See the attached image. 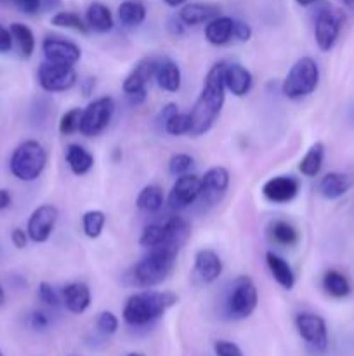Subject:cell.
Listing matches in <instances>:
<instances>
[{
  "instance_id": "46",
  "label": "cell",
  "mask_w": 354,
  "mask_h": 356,
  "mask_svg": "<svg viewBox=\"0 0 354 356\" xmlns=\"http://www.w3.org/2000/svg\"><path fill=\"white\" fill-rule=\"evenodd\" d=\"M49 316L44 312H33L30 316V325L33 330H45L49 327Z\"/></svg>"
},
{
  "instance_id": "14",
  "label": "cell",
  "mask_w": 354,
  "mask_h": 356,
  "mask_svg": "<svg viewBox=\"0 0 354 356\" xmlns=\"http://www.w3.org/2000/svg\"><path fill=\"white\" fill-rule=\"evenodd\" d=\"M42 52L45 56V61L61 63V65H73L82 58V49L75 42L68 40L59 35H47L42 40Z\"/></svg>"
},
{
  "instance_id": "47",
  "label": "cell",
  "mask_w": 354,
  "mask_h": 356,
  "mask_svg": "<svg viewBox=\"0 0 354 356\" xmlns=\"http://www.w3.org/2000/svg\"><path fill=\"white\" fill-rule=\"evenodd\" d=\"M167 30H169L170 35H174V37H180V35H184V31H186V24H184L179 17L174 16L170 17L169 23H167Z\"/></svg>"
},
{
  "instance_id": "13",
  "label": "cell",
  "mask_w": 354,
  "mask_h": 356,
  "mask_svg": "<svg viewBox=\"0 0 354 356\" xmlns=\"http://www.w3.org/2000/svg\"><path fill=\"white\" fill-rule=\"evenodd\" d=\"M59 211L52 204H42L30 214L26 222V233L33 243H45L54 233L58 225Z\"/></svg>"
},
{
  "instance_id": "23",
  "label": "cell",
  "mask_w": 354,
  "mask_h": 356,
  "mask_svg": "<svg viewBox=\"0 0 354 356\" xmlns=\"http://www.w3.org/2000/svg\"><path fill=\"white\" fill-rule=\"evenodd\" d=\"M155 79L160 89L169 94L179 92L180 86H183V73H180V68L177 66L176 61H172L169 58L160 59Z\"/></svg>"
},
{
  "instance_id": "16",
  "label": "cell",
  "mask_w": 354,
  "mask_h": 356,
  "mask_svg": "<svg viewBox=\"0 0 354 356\" xmlns=\"http://www.w3.org/2000/svg\"><path fill=\"white\" fill-rule=\"evenodd\" d=\"M158 63L160 58H155V56H146V58L139 59L132 66L128 75L124 79V82H121V90H124L125 96H130V94L139 92V90L148 89V83L156 75Z\"/></svg>"
},
{
  "instance_id": "42",
  "label": "cell",
  "mask_w": 354,
  "mask_h": 356,
  "mask_svg": "<svg viewBox=\"0 0 354 356\" xmlns=\"http://www.w3.org/2000/svg\"><path fill=\"white\" fill-rule=\"evenodd\" d=\"M214 351H215V356H243L242 348H239L238 344L226 339L215 341Z\"/></svg>"
},
{
  "instance_id": "51",
  "label": "cell",
  "mask_w": 354,
  "mask_h": 356,
  "mask_svg": "<svg viewBox=\"0 0 354 356\" xmlns=\"http://www.w3.org/2000/svg\"><path fill=\"white\" fill-rule=\"evenodd\" d=\"M163 2H165L169 7L177 9V7H183L184 3H187V0H163Z\"/></svg>"
},
{
  "instance_id": "19",
  "label": "cell",
  "mask_w": 354,
  "mask_h": 356,
  "mask_svg": "<svg viewBox=\"0 0 354 356\" xmlns=\"http://www.w3.org/2000/svg\"><path fill=\"white\" fill-rule=\"evenodd\" d=\"M224 86L226 90L235 97H245L252 90L253 76L246 66L239 65V63H226Z\"/></svg>"
},
{
  "instance_id": "8",
  "label": "cell",
  "mask_w": 354,
  "mask_h": 356,
  "mask_svg": "<svg viewBox=\"0 0 354 356\" xmlns=\"http://www.w3.org/2000/svg\"><path fill=\"white\" fill-rule=\"evenodd\" d=\"M115 110H117V104H115L113 97H96L83 108L78 132L83 138H96V136L103 134L110 122L113 120Z\"/></svg>"
},
{
  "instance_id": "50",
  "label": "cell",
  "mask_w": 354,
  "mask_h": 356,
  "mask_svg": "<svg viewBox=\"0 0 354 356\" xmlns=\"http://www.w3.org/2000/svg\"><path fill=\"white\" fill-rule=\"evenodd\" d=\"M12 205V195L6 188H0V211H6Z\"/></svg>"
},
{
  "instance_id": "49",
  "label": "cell",
  "mask_w": 354,
  "mask_h": 356,
  "mask_svg": "<svg viewBox=\"0 0 354 356\" xmlns=\"http://www.w3.org/2000/svg\"><path fill=\"white\" fill-rule=\"evenodd\" d=\"M94 89H96V76H87V79L80 80V92L85 97L94 94Z\"/></svg>"
},
{
  "instance_id": "35",
  "label": "cell",
  "mask_w": 354,
  "mask_h": 356,
  "mask_svg": "<svg viewBox=\"0 0 354 356\" xmlns=\"http://www.w3.org/2000/svg\"><path fill=\"white\" fill-rule=\"evenodd\" d=\"M106 214L103 211H97V209H92V211L83 212L82 216V232L87 238L96 240L103 235V229L106 226Z\"/></svg>"
},
{
  "instance_id": "21",
  "label": "cell",
  "mask_w": 354,
  "mask_h": 356,
  "mask_svg": "<svg viewBox=\"0 0 354 356\" xmlns=\"http://www.w3.org/2000/svg\"><path fill=\"white\" fill-rule=\"evenodd\" d=\"M221 14V7L215 3H203V2H193V3H184L180 7L179 17L184 24L187 26H198V24H207L208 21L214 19L215 16Z\"/></svg>"
},
{
  "instance_id": "11",
  "label": "cell",
  "mask_w": 354,
  "mask_h": 356,
  "mask_svg": "<svg viewBox=\"0 0 354 356\" xmlns=\"http://www.w3.org/2000/svg\"><path fill=\"white\" fill-rule=\"evenodd\" d=\"M295 329L309 348L314 351H326L328 348V329L323 316L316 313L302 312L295 316Z\"/></svg>"
},
{
  "instance_id": "33",
  "label": "cell",
  "mask_w": 354,
  "mask_h": 356,
  "mask_svg": "<svg viewBox=\"0 0 354 356\" xmlns=\"http://www.w3.org/2000/svg\"><path fill=\"white\" fill-rule=\"evenodd\" d=\"M323 289L335 299H344L351 294L349 280L337 270H328L323 275Z\"/></svg>"
},
{
  "instance_id": "4",
  "label": "cell",
  "mask_w": 354,
  "mask_h": 356,
  "mask_svg": "<svg viewBox=\"0 0 354 356\" xmlns=\"http://www.w3.org/2000/svg\"><path fill=\"white\" fill-rule=\"evenodd\" d=\"M47 149L37 139H24L14 148L9 160V170L16 179L33 183L44 174L47 167Z\"/></svg>"
},
{
  "instance_id": "52",
  "label": "cell",
  "mask_w": 354,
  "mask_h": 356,
  "mask_svg": "<svg viewBox=\"0 0 354 356\" xmlns=\"http://www.w3.org/2000/svg\"><path fill=\"white\" fill-rule=\"evenodd\" d=\"M319 2H321V0H295V3L301 7H311V6H314V3H319Z\"/></svg>"
},
{
  "instance_id": "36",
  "label": "cell",
  "mask_w": 354,
  "mask_h": 356,
  "mask_svg": "<svg viewBox=\"0 0 354 356\" xmlns=\"http://www.w3.org/2000/svg\"><path fill=\"white\" fill-rule=\"evenodd\" d=\"M163 129H165L167 134L176 136V138H179V136H189L191 132L189 111H187V113H180V111H177L174 117H170L169 120L163 124Z\"/></svg>"
},
{
  "instance_id": "30",
  "label": "cell",
  "mask_w": 354,
  "mask_h": 356,
  "mask_svg": "<svg viewBox=\"0 0 354 356\" xmlns=\"http://www.w3.org/2000/svg\"><path fill=\"white\" fill-rule=\"evenodd\" d=\"M323 160H325V145L321 141L312 143L298 162V170L304 177H316L321 170Z\"/></svg>"
},
{
  "instance_id": "56",
  "label": "cell",
  "mask_w": 354,
  "mask_h": 356,
  "mask_svg": "<svg viewBox=\"0 0 354 356\" xmlns=\"http://www.w3.org/2000/svg\"><path fill=\"white\" fill-rule=\"evenodd\" d=\"M0 356H3V355H2V351H0Z\"/></svg>"
},
{
  "instance_id": "28",
  "label": "cell",
  "mask_w": 354,
  "mask_h": 356,
  "mask_svg": "<svg viewBox=\"0 0 354 356\" xmlns=\"http://www.w3.org/2000/svg\"><path fill=\"white\" fill-rule=\"evenodd\" d=\"M118 21L127 28L141 26L148 16V9L141 0H124L118 6Z\"/></svg>"
},
{
  "instance_id": "31",
  "label": "cell",
  "mask_w": 354,
  "mask_h": 356,
  "mask_svg": "<svg viewBox=\"0 0 354 356\" xmlns=\"http://www.w3.org/2000/svg\"><path fill=\"white\" fill-rule=\"evenodd\" d=\"M10 35H12L14 44L17 45V51L23 59H30L35 52V35L31 31V28L24 23H12L9 26Z\"/></svg>"
},
{
  "instance_id": "32",
  "label": "cell",
  "mask_w": 354,
  "mask_h": 356,
  "mask_svg": "<svg viewBox=\"0 0 354 356\" xmlns=\"http://www.w3.org/2000/svg\"><path fill=\"white\" fill-rule=\"evenodd\" d=\"M267 233H269V238L273 240L274 243L283 247H292L298 242V232L292 222L283 221V219H278V221H273L267 228Z\"/></svg>"
},
{
  "instance_id": "39",
  "label": "cell",
  "mask_w": 354,
  "mask_h": 356,
  "mask_svg": "<svg viewBox=\"0 0 354 356\" xmlns=\"http://www.w3.org/2000/svg\"><path fill=\"white\" fill-rule=\"evenodd\" d=\"M118 327H120V320H118V316L115 315L113 312H101L99 315H97L96 329L97 332L103 334V336H115Z\"/></svg>"
},
{
  "instance_id": "44",
  "label": "cell",
  "mask_w": 354,
  "mask_h": 356,
  "mask_svg": "<svg viewBox=\"0 0 354 356\" xmlns=\"http://www.w3.org/2000/svg\"><path fill=\"white\" fill-rule=\"evenodd\" d=\"M10 242H12V245L16 247L17 250L26 249L28 242H30V236H28L26 229H23V228H14L12 232H10Z\"/></svg>"
},
{
  "instance_id": "3",
  "label": "cell",
  "mask_w": 354,
  "mask_h": 356,
  "mask_svg": "<svg viewBox=\"0 0 354 356\" xmlns=\"http://www.w3.org/2000/svg\"><path fill=\"white\" fill-rule=\"evenodd\" d=\"M179 249L170 245H160L148 249L132 268V284L139 289H155L170 277L179 257Z\"/></svg>"
},
{
  "instance_id": "34",
  "label": "cell",
  "mask_w": 354,
  "mask_h": 356,
  "mask_svg": "<svg viewBox=\"0 0 354 356\" xmlns=\"http://www.w3.org/2000/svg\"><path fill=\"white\" fill-rule=\"evenodd\" d=\"M51 24L56 28H66V30L78 31L82 35L89 33V26H87L85 19L80 14L71 13V10H58L56 14H52Z\"/></svg>"
},
{
  "instance_id": "9",
  "label": "cell",
  "mask_w": 354,
  "mask_h": 356,
  "mask_svg": "<svg viewBox=\"0 0 354 356\" xmlns=\"http://www.w3.org/2000/svg\"><path fill=\"white\" fill-rule=\"evenodd\" d=\"M37 80L45 92L59 94L73 89L78 82V75L73 65L44 61L37 70Z\"/></svg>"
},
{
  "instance_id": "53",
  "label": "cell",
  "mask_w": 354,
  "mask_h": 356,
  "mask_svg": "<svg viewBox=\"0 0 354 356\" xmlns=\"http://www.w3.org/2000/svg\"><path fill=\"white\" fill-rule=\"evenodd\" d=\"M342 2H344V6L351 10V13H354V0H342Z\"/></svg>"
},
{
  "instance_id": "2",
  "label": "cell",
  "mask_w": 354,
  "mask_h": 356,
  "mask_svg": "<svg viewBox=\"0 0 354 356\" xmlns=\"http://www.w3.org/2000/svg\"><path fill=\"white\" fill-rule=\"evenodd\" d=\"M177 302L179 296L176 292L142 289L141 292L128 296L124 305L121 318L130 327H146L162 318Z\"/></svg>"
},
{
  "instance_id": "17",
  "label": "cell",
  "mask_w": 354,
  "mask_h": 356,
  "mask_svg": "<svg viewBox=\"0 0 354 356\" xmlns=\"http://www.w3.org/2000/svg\"><path fill=\"white\" fill-rule=\"evenodd\" d=\"M301 191V181L294 176H274L262 184V195L271 204L285 205L295 200Z\"/></svg>"
},
{
  "instance_id": "18",
  "label": "cell",
  "mask_w": 354,
  "mask_h": 356,
  "mask_svg": "<svg viewBox=\"0 0 354 356\" xmlns=\"http://www.w3.org/2000/svg\"><path fill=\"white\" fill-rule=\"evenodd\" d=\"M61 302L71 315H83L90 308L92 292L85 282H69L62 287Z\"/></svg>"
},
{
  "instance_id": "15",
  "label": "cell",
  "mask_w": 354,
  "mask_h": 356,
  "mask_svg": "<svg viewBox=\"0 0 354 356\" xmlns=\"http://www.w3.org/2000/svg\"><path fill=\"white\" fill-rule=\"evenodd\" d=\"M231 176L229 170L222 165H214L201 176V193L200 198L203 204L215 205L228 193Z\"/></svg>"
},
{
  "instance_id": "55",
  "label": "cell",
  "mask_w": 354,
  "mask_h": 356,
  "mask_svg": "<svg viewBox=\"0 0 354 356\" xmlns=\"http://www.w3.org/2000/svg\"><path fill=\"white\" fill-rule=\"evenodd\" d=\"M125 356H144L142 353H128V355H125Z\"/></svg>"
},
{
  "instance_id": "43",
  "label": "cell",
  "mask_w": 354,
  "mask_h": 356,
  "mask_svg": "<svg viewBox=\"0 0 354 356\" xmlns=\"http://www.w3.org/2000/svg\"><path fill=\"white\" fill-rule=\"evenodd\" d=\"M253 30L246 21L243 19H235L233 23V40L236 42H248L252 38Z\"/></svg>"
},
{
  "instance_id": "10",
  "label": "cell",
  "mask_w": 354,
  "mask_h": 356,
  "mask_svg": "<svg viewBox=\"0 0 354 356\" xmlns=\"http://www.w3.org/2000/svg\"><path fill=\"white\" fill-rule=\"evenodd\" d=\"M346 16L340 9L325 6L318 10L314 19V40L319 51L330 52L339 40Z\"/></svg>"
},
{
  "instance_id": "41",
  "label": "cell",
  "mask_w": 354,
  "mask_h": 356,
  "mask_svg": "<svg viewBox=\"0 0 354 356\" xmlns=\"http://www.w3.org/2000/svg\"><path fill=\"white\" fill-rule=\"evenodd\" d=\"M0 6L14 7L19 13L33 16L38 10H42V0H0Z\"/></svg>"
},
{
  "instance_id": "26",
  "label": "cell",
  "mask_w": 354,
  "mask_h": 356,
  "mask_svg": "<svg viewBox=\"0 0 354 356\" xmlns=\"http://www.w3.org/2000/svg\"><path fill=\"white\" fill-rule=\"evenodd\" d=\"M85 23L89 30L97 31V33H108L113 30L115 19L110 7L104 6L103 2H92L87 7Z\"/></svg>"
},
{
  "instance_id": "40",
  "label": "cell",
  "mask_w": 354,
  "mask_h": 356,
  "mask_svg": "<svg viewBox=\"0 0 354 356\" xmlns=\"http://www.w3.org/2000/svg\"><path fill=\"white\" fill-rule=\"evenodd\" d=\"M37 294H38V299H40V302H44L45 306L58 308V306L61 305V296L58 294V291H56L49 282H40V284H38Z\"/></svg>"
},
{
  "instance_id": "38",
  "label": "cell",
  "mask_w": 354,
  "mask_h": 356,
  "mask_svg": "<svg viewBox=\"0 0 354 356\" xmlns=\"http://www.w3.org/2000/svg\"><path fill=\"white\" fill-rule=\"evenodd\" d=\"M194 165V159L187 153H174L169 160V172L174 177H179L183 174H187Z\"/></svg>"
},
{
  "instance_id": "12",
  "label": "cell",
  "mask_w": 354,
  "mask_h": 356,
  "mask_svg": "<svg viewBox=\"0 0 354 356\" xmlns=\"http://www.w3.org/2000/svg\"><path fill=\"white\" fill-rule=\"evenodd\" d=\"M201 193V177L196 174H183L176 177L165 202L172 211H184L200 198Z\"/></svg>"
},
{
  "instance_id": "24",
  "label": "cell",
  "mask_w": 354,
  "mask_h": 356,
  "mask_svg": "<svg viewBox=\"0 0 354 356\" xmlns=\"http://www.w3.org/2000/svg\"><path fill=\"white\" fill-rule=\"evenodd\" d=\"M266 264L271 271V277L274 278V282H276L281 289L292 291V289L295 287V275L292 266L288 264V261H285L283 257L278 256L273 250H267Z\"/></svg>"
},
{
  "instance_id": "6",
  "label": "cell",
  "mask_w": 354,
  "mask_h": 356,
  "mask_svg": "<svg viewBox=\"0 0 354 356\" xmlns=\"http://www.w3.org/2000/svg\"><path fill=\"white\" fill-rule=\"evenodd\" d=\"M319 66L311 56H302L292 65L281 83V92L287 99H302L318 89Z\"/></svg>"
},
{
  "instance_id": "29",
  "label": "cell",
  "mask_w": 354,
  "mask_h": 356,
  "mask_svg": "<svg viewBox=\"0 0 354 356\" xmlns=\"http://www.w3.org/2000/svg\"><path fill=\"white\" fill-rule=\"evenodd\" d=\"M163 204H165V193L158 184H146L135 198V207L148 214L162 211Z\"/></svg>"
},
{
  "instance_id": "7",
  "label": "cell",
  "mask_w": 354,
  "mask_h": 356,
  "mask_svg": "<svg viewBox=\"0 0 354 356\" xmlns=\"http://www.w3.org/2000/svg\"><path fill=\"white\" fill-rule=\"evenodd\" d=\"M257 305H259V292L252 278L246 275L235 278L226 301L228 315L233 320H245L253 315Z\"/></svg>"
},
{
  "instance_id": "20",
  "label": "cell",
  "mask_w": 354,
  "mask_h": 356,
  "mask_svg": "<svg viewBox=\"0 0 354 356\" xmlns=\"http://www.w3.org/2000/svg\"><path fill=\"white\" fill-rule=\"evenodd\" d=\"M224 264L221 256L212 249H200L194 254V273L203 284H214L221 278Z\"/></svg>"
},
{
  "instance_id": "45",
  "label": "cell",
  "mask_w": 354,
  "mask_h": 356,
  "mask_svg": "<svg viewBox=\"0 0 354 356\" xmlns=\"http://www.w3.org/2000/svg\"><path fill=\"white\" fill-rule=\"evenodd\" d=\"M14 47V40H12V35H10L9 28L3 26L0 23V54H9Z\"/></svg>"
},
{
  "instance_id": "54",
  "label": "cell",
  "mask_w": 354,
  "mask_h": 356,
  "mask_svg": "<svg viewBox=\"0 0 354 356\" xmlns=\"http://www.w3.org/2000/svg\"><path fill=\"white\" fill-rule=\"evenodd\" d=\"M3 305H6V292H3L2 285H0V308H2Z\"/></svg>"
},
{
  "instance_id": "48",
  "label": "cell",
  "mask_w": 354,
  "mask_h": 356,
  "mask_svg": "<svg viewBox=\"0 0 354 356\" xmlns=\"http://www.w3.org/2000/svg\"><path fill=\"white\" fill-rule=\"evenodd\" d=\"M177 111H179V106H177L176 103L165 104V106H163L162 110H160V113H158V122H160V124H165V122L169 120L170 117H174V115H176Z\"/></svg>"
},
{
  "instance_id": "37",
  "label": "cell",
  "mask_w": 354,
  "mask_h": 356,
  "mask_svg": "<svg viewBox=\"0 0 354 356\" xmlns=\"http://www.w3.org/2000/svg\"><path fill=\"white\" fill-rule=\"evenodd\" d=\"M82 111H83V108L75 106V108H69L68 111H65V113L61 115L58 129L62 136H73L75 132H78Z\"/></svg>"
},
{
  "instance_id": "25",
  "label": "cell",
  "mask_w": 354,
  "mask_h": 356,
  "mask_svg": "<svg viewBox=\"0 0 354 356\" xmlns=\"http://www.w3.org/2000/svg\"><path fill=\"white\" fill-rule=\"evenodd\" d=\"M65 160L68 163L69 170H71L75 176H85L90 172V169L94 167V155L82 145H71L66 146L65 149Z\"/></svg>"
},
{
  "instance_id": "5",
  "label": "cell",
  "mask_w": 354,
  "mask_h": 356,
  "mask_svg": "<svg viewBox=\"0 0 354 356\" xmlns=\"http://www.w3.org/2000/svg\"><path fill=\"white\" fill-rule=\"evenodd\" d=\"M191 236V225L180 216H170L162 222L146 225L139 236V243L144 249H155L160 245H170L183 249Z\"/></svg>"
},
{
  "instance_id": "1",
  "label": "cell",
  "mask_w": 354,
  "mask_h": 356,
  "mask_svg": "<svg viewBox=\"0 0 354 356\" xmlns=\"http://www.w3.org/2000/svg\"><path fill=\"white\" fill-rule=\"evenodd\" d=\"M224 66L226 61L215 63L205 75L200 96L189 111L191 138H200L207 134L221 115L226 103V92H228L224 86Z\"/></svg>"
},
{
  "instance_id": "27",
  "label": "cell",
  "mask_w": 354,
  "mask_h": 356,
  "mask_svg": "<svg viewBox=\"0 0 354 356\" xmlns=\"http://www.w3.org/2000/svg\"><path fill=\"white\" fill-rule=\"evenodd\" d=\"M351 177L344 172H328L321 177L319 181V193L325 197L326 200H337V198L344 197L349 191Z\"/></svg>"
},
{
  "instance_id": "22",
  "label": "cell",
  "mask_w": 354,
  "mask_h": 356,
  "mask_svg": "<svg viewBox=\"0 0 354 356\" xmlns=\"http://www.w3.org/2000/svg\"><path fill=\"white\" fill-rule=\"evenodd\" d=\"M233 23H235V17L221 16V14L208 21L205 24V38L208 44L215 47L228 45L233 40Z\"/></svg>"
}]
</instances>
